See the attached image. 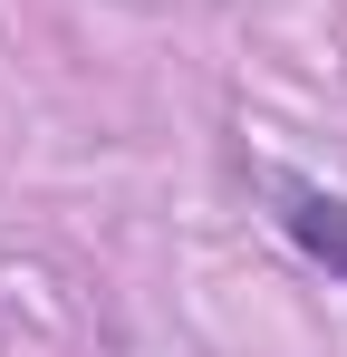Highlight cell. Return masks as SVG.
<instances>
[{
    "label": "cell",
    "instance_id": "cell-1",
    "mask_svg": "<svg viewBox=\"0 0 347 357\" xmlns=\"http://www.w3.org/2000/svg\"><path fill=\"white\" fill-rule=\"evenodd\" d=\"M261 193H270V222H280V241L309 261V271H328L347 290V193H328V183L289 174V165H270L261 174Z\"/></svg>",
    "mask_w": 347,
    "mask_h": 357
}]
</instances>
